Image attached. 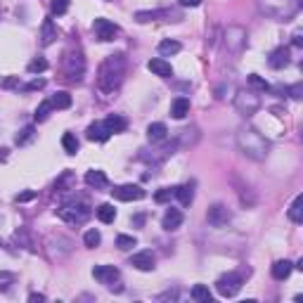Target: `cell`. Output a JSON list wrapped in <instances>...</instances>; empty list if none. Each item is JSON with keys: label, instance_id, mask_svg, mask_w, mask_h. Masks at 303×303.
I'll return each mask as SVG.
<instances>
[{"label": "cell", "instance_id": "bcb514c9", "mask_svg": "<svg viewBox=\"0 0 303 303\" xmlns=\"http://www.w3.org/2000/svg\"><path fill=\"white\" fill-rule=\"evenodd\" d=\"M180 5L183 7H197V5H201V0H180Z\"/></svg>", "mask_w": 303, "mask_h": 303}, {"label": "cell", "instance_id": "ee69618b", "mask_svg": "<svg viewBox=\"0 0 303 303\" xmlns=\"http://www.w3.org/2000/svg\"><path fill=\"white\" fill-rule=\"evenodd\" d=\"M31 199H36V192L26 190V192H19L17 197H14V201H17V204H24V201H31Z\"/></svg>", "mask_w": 303, "mask_h": 303}, {"label": "cell", "instance_id": "3957f363", "mask_svg": "<svg viewBox=\"0 0 303 303\" xmlns=\"http://www.w3.org/2000/svg\"><path fill=\"white\" fill-rule=\"evenodd\" d=\"M298 0H258L260 14L275 22H291L298 14Z\"/></svg>", "mask_w": 303, "mask_h": 303}, {"label": "cell", "instance_id": "30bf717a", "mask_svg": "<svg viewBox=\"0 0 303 303\" xmlns=\"http://www.w3.org/2000/svg\"><path fill=\"white\" fill-rule=\"evenodd\" d=\"M156 19H166V22H180V19H183V14H180L178 10H171V7H166V10H140V12H135V22H140V24L156 22Z\"/></svg>", "mask_w": 303, "mask_h": 303}, {"label": "cell", "instance_id": "f35d334b", "mask_svg": "<svg viewBox=\"0 0 303 303\" xmlns=\"http://www.w3.org/2000/svg\"><path fill=\"white\" fill-rule=\"evenodd\" d=\"M69 3L71 0H52V5H50V10H52V14H67V10H69Z\"/></svg>", "mask_w": 303, "mask_h": 303}, {"label": "cell", "instance_id": "d590c367", "mask_svg": "<svg viewBox=\"0 0 303 303\" xmlns=\"http://www.w3.org/2000/svg\"><path fill=\"white\" fill-rule=\"evenodd\" d=\"M33 135H36V128H33V126H26V128H22L17 133L14 143H17V145H26L29 140H33Z\"/></svg>", "mask_w": 303, "mask_h": 303}, {"label": "cell", "instance_id": "52a82bcc", "mask_svg": "<svg viewBox=\"0 0 303 303\" xmlns=\"http://www.w3.org/2000/svg\"><path fill=\"white\" fill-rule=\"evenodd\" d=\"M64 74H67V78L71 83H78L83 78V74H86V59H83L80 52H67V57H64Z\"/></svg>", "mask_w": 303, "mask_h": 303}, {"label": "cell", "instance_id": "4dcf8cb0", "mask_svg": "<svg viewBox=\"0 0 303 303\" xmlns=\"http://www.w3.org/2000/svg\"><path fill=\"white\" fill-rule=\"evenodd\" d=\"M192 298L199 303H211V289L206 285H194L192 287Z\"/></svg>", "mask_w": 303, "mask_h": 303}, {"label": "cell", "instance_id": "8fae6325", "mask_svg": "<svg viewBox=\"0 0 303 303\" xmlns=\"http://www.w3.org/2000/svg\"><path fill=\"white\" fill-rule=\"evenodd\" d=\"M93 31H95V38H97V41L109 43V41H114V38L118 36V26L114 24V22H109V19L99 17L93 22Z\"/></svg>", "mask_w": 303, "mask_h": 303}, {"label": "cell", "instance_id": "1f68e13d", "mask_svg": "<svg viewBox=\"0 0 303 303\" xmlns=\"http://www.w3.org/2000/svg\"><path fill=\"white\" fill-rule=\"evenodd\" d=\"M74 173L71 171H64L59 178H57V183H55V190L57 192H67V190H71V185H74Z\"/></svg>", "mask_w": 303, "mask_h": 303}, {"label": "cell", "instance_id": "7dc6e473", "mask_svg": "<svg viewBox=\"0 0 303 303\" xmlns=\"http://www.w3.org/2000/svg\"><path fill=\"white\" fill-rule=\"evenodd\" d=\"M294 45H296V48H301V45H303V36H301V31L294 33Z\"/></svg>", "mask_w": 303, "mask_h": 303}, {"label": "cell", "instance_id": "d6a6232c", "mask_svg": "<svg viewBox=\"0 0 303 303\" xmlns=\"http://www.w3.org/2000/svg\"><path fill=\"white\" fill-rule=\"evenodd\" d=\"M62 147L67 154H76L78 152V140H76L74 133H64L62 135Z\"/></svg>", "mask_w": 303, "mask_h": 303}, {"label": "cell", "instance_id": "44dd1931", "mask_svg": "<svg viewBox=\"0 0 303 303\" xmlns=\"http://www.w3.org/2000/svg\"><path fill=\"white\" fill-rule=\"evenodd\" d=\"M291 270H294V263H291V260H277V263H275V266H272V277L277 279V282H285L287 277H289L291 275Z\"/></svg>", "mask_w": 303, "mask_h": 303}, {"label": "cell", "instance_id": "ffe728a7", "mask_svg": "<svg viewBox=\"0 0 303 303\" xmlns=\"http://www.w3.org/2000/svg\"><path fill=\"white\" fill-rule=\"evenodd\" d=\"M55 38H57V26L52 19H45L43 26H41V45H52L55 43Z\"/></svg>", "mask_w": 303, "mask_h": 303}, {"label": "cell", "instance_id": "7402d4cb", "mask_svg": "<svg viewBox=\"0 0 303 303\" xmlns=\"http://www.w3.org/2000/svg\"><path fill=\"white\" fill-rule=\"evenodd\" d=\"M166 135H168L166 124L156 121V124H149V126H147V137H149V143H161V140H166Z\"/></svg>", "mask_w": 303, "mask_h": 303}, {"label": "cell", "instance_id": "2e32d148", "mask_svg": "<svg viewBox=\"0 0 303 303\" xmlns=\"http://www.w3.org/2000/svg\"><path fill=\"white\" fill-rule=\"evenodd\" d=\"M268 64H270V69H285L287 64H289V48H285V45H279V48H275L270 52V57H268Z\"/></svg>", "mask_w": 303, "mask_h": 303}, {"label": "cell", "instance_id": "9a60e30c", "mask_svg": "<svg viewBox=\"0 0 303 303\" xmlns=\"http://www.w3.org/2000/svg\"><path fill=\"white\" fill-rule=\"evenodd\" d=\"M147 69L154 76H159V78H171V76H173V67H171L164 57H154V59H149Z\"/></svg>", "mask_w": 303, "mask_h": 303}, {"label": "cell", "instance_id": "60d3db41", "mask_svg": "<svg viewBox=\"0 0 303 303\" xmlns=\"http://www.w3.org/2000/svg\"><path fill=\"white\" fill-rule=\"evenodd\" d=\"M171 197H175V187H173V190H171V187H164V190H159L154 194V201H159V204H166Z\"/></svg>", "mask_w": 303, "mask_h": 303}, {"label": "cell", "instance_id": "681fc988", "mask_svg": "<svg viewBox=\"0 0 303 303\" xmlns=\"http://www.w3.org/2000/svg\"><path fill=\"white\" fill-rule=\"evenodd\" d=\"M0 247H3V241H0Z\"/></svg>", "mask_w": 303, "mask_h": 303}, {"label": "cell", "instance_id": "f546056e", "mask_svg": "<svg viewBox=\"0 0 303 303\" xmlns=\"http://www.w3.org/2000/svg\"><path fill=\"white\" fill-rule=\"evenodd\" d=\"M50 102H52V109H69V107H71V95L64 93V90H59V93L52 95Z\"/></svg>", "mask_w": 303, "mask_h": 303}, {"label": "cell", "instance_id": "c3c4849f", "mask_svg": "<svg viewBox=\"0 0 303 303\" xmlns=\"http://www.w3.org/2000/svg\"><path fill=\"white\" fill-rule=\"evenodd\" d=\"M29 301H31V303H41V301H45V296H43V294H31Z\"/></svg>", "mask_w": 303, "mask_h": 303}, {"label": "cell", "instance_id": "4316f807", "mask_svg": "<svg viewBox=\"0 0 303 303\" xmlns=\"http://www.w3.org/2000/svg\"><path fill=\"white\" fill-rule=\"evenodd\" d=\"M247 83H249V90H254V93H268L270 90V83L266 78H260L258 74H249Z\"/></svg>", "mask_w": 303, "mask_h": 303}, {"label": "cell", "instance_id": "ab89813d", "mask_svg": "<svg viewBox=\"0 0 303 303\" xmlns=\"http://www.w3.org/2000/svg\"><path fill=\"white\" fill-rule=\"evenodd\" d=\"M14 285V275L7 270H0V291H7Z\"/></svg>", "mask_w": 303, "mask_h": 303}, {"label": "cell", "instance_id": "277c9868", "mask_svg": "<svg viewBox=\"0 0 303 303\" xmlns=\"http://www.w3.org/2000/svg\"><path fill=\"white\" fill-rule=\"evenodd\" d=\"M90 206L86 201H64L59 209H57V216L62 218L64 223L69 225H83L90 218Z\"/></svg>", "mask_w": 303, "mask_h": 303}, {"label": "cell", "instance_id": "cb8c5ba5", "mask_svg": "<svg viewBox=\"0 0 303 303\" xmlns=\"http://www.w3.org/2000/svg\"><path fill=\"white\" fill-rule=\"evenodd\" d=\"M95 216H97L99 223H114L116 220V209H114L112 204H99L97 209H95Z\"/></svg>", "mask_w": 303, "mask_h": 303}, {"label": "cell", "instance_id": "f6af8a7d", "mask_svg": "<svg viewBox=\"0 0 303 303\" xmlns=\"http://www.w3.org/2000/svg\"><path fill=\"white\" fill-rule=\"evenodd\" d=\"M14 86H19V76H10V78L3 80V88H14Z\"/></svg>", "mask_w": 303, "mask_h": 303}, {"label": "cell", "instance_id": "8d00e7d4", "mask_svg": "<svg viewBox=\"0 0 303 303\" xmlns=\"http://www.w3.org/2000/svg\"><path fill=\"white\" fill-rule=\"evenodd\" d=\"M45 69H48V59H43V57H36V59H31V62H29L26 71H29V74H43Z\"/></svg>", "mask_w": 303, "mask_h": 303}, {"label": "cell", "instance_id": "484cf974", "mask_svg": "<svg viewBox=\"0 0 303 303\" xmlns=\"http://www.w3.org/2000/svg\"><path fill=\"white\" fill-rule=\"evenodd\" d=\"M190 114V99L187 97H175L171 105V116L173 118H185Z\"/></svg>", "mask_w": 303, "mask_h": 303}, {"label": "cell", "instance_id": "603a6c76", "mask_svg": "<svg viewBox=\"0 0 303 303\" xmlns=\"http://www.w3.org/2000/svg\"><path fill=\"white\" fill-rule=\"evenodd\" d=\"M102 124L107 126V130H109V133H124V130L128 128V121H126L124 116H118V114H112V116H107Z\"/></svg>", "mask_w": 303, "mask_h": 303}, {"label": "cell", "instance_id": "ac0fdd59", "mask_svg": "<svg viewBox=\"0 0 303 303\" xmlns=\"http://www.w3.org/2000/svg\"><path fill=\"white\" fill-rule=\"evenodd\" d=\"M183 213H180L178 209H168L166 213H164V218H161V228L166 230V232H173V230H178L180 225H183Z\"/></svg>", "mask_w": 303, "mask_h": 303}, {"label": "cell", "instance_id": "7a4b0ae2", "mask_svg": "<svg viewBox=\"0 0 303 303\" xmlns=\"http://www.w3.org/2000/svg\"><path fill=\"white\" fill-rule=\"evenodd\" d=\"M237 147L251 161H266L270 154V143L251 126H244V128L237 130Z\"/></svg>", "mask_w": 303, "mask_h": 303}, {"label": "cell", "instance_id": "9c48e42d", "mask_svg": "<svg viewBox=\"0 0 303 303\" xmlns=\"http://www.w3.org/2000/svg\"><path fill=\"white\" fill-rule=\"evenodd\" d=\"M93 277L97 279L99 285H107L112 291H121V289H124V287L118 285L121 272H118V268H114V266H95L93 268Z\"/></svg>", "mask_w": 303, "mask_h": 303}, {"label": "cell", "instance_id": "d6986e66", "mask_svg": "<svg viewBox=\"0 0 303 303\" xmlns=\"http://www.w3.org/2000/svg\"><path fill=\"white\" fill-rule=\"evenodd\" d=\"M86 185L93 187V190H105V187L109 185V180H107L105 171L93 168V171H88V173H86Z\"/></svg>", "mask_w": 303, "mask_h": 303}, {"label": "cell", "instance_id": "5b68a950", "mask_svg": "<svg viewBox=\"0 0 303 303\" xmlns=\"http://www.w3.org/2000/svg\"><path fill=\"white\" fill-rule=\"evenodd\" d=\"M232 105H235L239 116L249 118L260 109V95L254 93V90H239V93L235 95V99H232Z\"/></svg>", "mask_w": 303, "mask_h": 303}, {"label": "cell", "instance_id": "8992f818", "mask_svg": "<svg viewBox=\"0 0 303 303\" xmlns=\"http://www.w3.org/2000/svg\"><path fill=\"white\" fill-rule=\"evenodd\" d=\"M247 38H249L247 29L232 24V26H228V31L223 33V43H225V48H228L230 55H239L241 50L247 48Z\"/></svg>", "mask_w": 303, "mask_h": 303}, {"label": "cell", "instance_id": "e575fe53", "mask_svg": "<svg viewBox=\"0 0 303 303\" xmlns=\"http://www.w3.org/2000/svg\"><path fill=\"white\" fill-rule=\"evenodd\" d=\"M99 241H102V235H99L97 230H88L86 235H83V244H86L88 249L99 247Z\"/></svg>", "mask_w": 303, "mask_h": 303}, {"label": "cell", "instance_id": "4fadbf2b", "mask_svg": "<svg viewBox=\"0 0 303 303\" xmlns=\"http://www.w3.org/2000/svg\"><path fill=\"white\" fill-rule=\"evenodd\" d=\"M112 194L118 201H140V199H145V190L140 185H118L112 190Z\"/></svg>", "mask_w": 303, "mask_h": 303}, {"label": "cell", "instance_id": "74e56055", "mask_svg": "<svg viewBox=\"0 0 303 303\" xmlns=\"http://www.w3.org/2000/svg\"><path fill=\"white\" fill-rule=\"evenodd\" d=\"M116 247L121 249V251H130L133 247H137V239L130 235H118L116 237Z\"/></svg>", "mask_w": 303, "mask_h": 303}, {"label": "cell", "instance_id": "ba28073f", "mask_svg": "<svg viewBox=\"0 0 303 303\" xmlns=\"http://www.w3.org/2000/svg\"><path fill=\"white\" fill-rule=\"evenodd\" d=\"M239 289H241V275H237V272H225V275H220L216 279V291L223 298L237 296Z\"/></svg>", "mask_w": 303, "mask_h": 303}, {"label": "cell", "instance_id": "7bdbcfd3", "mask_svg": "<svg viewBox=\"0 0 303 303\" xmlns=\"http://www.w3.org/2000/svg\"><path fill=\"white\" fill-rule=\"evenodd\" d=\"M285 93H289V97H291V99H301V97H303V83H296V86L287 88Z\"/></svg>", "mask_w": 303, "mask_h": 303}, {"label": "cell", "instance_id": "836d02e7", "mask_svg": "<svg viewBox=\"0 0 303 303\" xmlns=\"http://www.w3.org/2000/svg\"><path fill=\"white\" fill-rule=\"evenodd\" d=\"M50 112H52V102H50V99H45V102H41V105H38V109H36V114H33V118H36L38 124H41V121H45V118L50 116Z\"/></svg>", "mask_w": 303, "mask_h": 303}, {"label": "cell", "instance_id": "5bb4252c", "mask_svg": "<svg viewBox=\"0 0 303 303\" xmlns=\"http://www.w3.org/2000/svg\"><path fill=\"white\" fill-rule=\"evenodd\" d=\"M128 266H133L135 270H140V272H152L156 268V258H154L152 251H137V254L130 256Z\"/></svg>", "mask_w": 303, "mask_h": 303}, {"label": "cell", "instance_id": "7c38bea8", "mask_svg": "<svg viewBox=\"0 0 303 303\" xmlns=\"http://www.w3.org/2000/svg\"><path fill=\"white\" fill-rule=\"evenodd\" d=\"M230 218H232V213L228 211L225 204H213L206 211V220H209V225H213V228H225V225L230 223Z\"/></svg>", "mask_w": 303, "mask_h": 303}, {"label": "cell", "instance_id": "83f0119b", "mask_svg": "<svg viewBox=\"0 0 303 303\" xmlns=\"http://www.w3.org/2000/svg\"><path fill=\"white\" fill-rule=\"evenodd\" d=\"M175 197H178V201L183 206H190L194 201V190H192V185H178L175 187Z\"/></svg>", "mask_w": 303, "mask_h": 303}, {"label": "cell", "instance_id": "f1b7e54d", "mask_svg": "<svg viewBox=\"0 0 303 303\" xmlns=\"http://www.w3.org/2000/svg\"><path fill=\"white\" fill-rule=\"evenodd\" d=\"M156 50H159L161 57H171V55H178V52H180V43H178V41H171V38H166V41H161Z\"/></svg>", "mask_w": 303, "mask_h": 303}, {"label": "cell", "instance_id": "6da1fadb", "mask_svg": "<svg viewBox=\"0 0 303 303\" xmlns=\"http://www.w3.org/2000/svg\"><path fill=\"white\" fill-rule=\"evenodd\" d=\"M126 74V57L124 55H109L97 69V88L102 93L112 95L118 90Z\"/></svg>", "mask_w": 303, "mask_h": 303}, {"label": "cell", "instance_id": "e0dca14e", "mask_svg": "<svg viewBox=\"0 0 303 303\" xmlns=\"http://www.w3.org/2000/svg\"><path fill=\"white\" fill-rule=\"evenodd\" d=\"M86 135H88V140H93V143H107V140L112 137V133L107 130V126L102 124V121H95V124L88 126Z\"/></svg>", "mask_w": 303, "mask_h": 303}, {"label": "cell", "instance_id": "d4e9b609", "mask_svg": "<svg viewBox=\"0 0 303 303\" xmlns=\"http://www.w3.org/2000/svg\"><path fill=\"white\" fill-rule=\"evenodd\" d=\"M287 216H289L291 223H303V194H298L294 201H291L289 211H287Z\"/></svg>", "mask_w": 303, "mask_h": 303}, {"label": "cell", "instance_id": "b9f144b4", "mask_svg": "<svg viewBox=\"0 0 303 303\" xmlns=\"http://www.w3.org/2000/svg\"><path fill=\"white\" fill-rule=\"evenodd\" d=\"M45 88V78H33V80H29L26 86H22V90L24 93H31V90H43Z\"/></svg>", "mask_w": 303, "mask_h": 303}]
</instances>
